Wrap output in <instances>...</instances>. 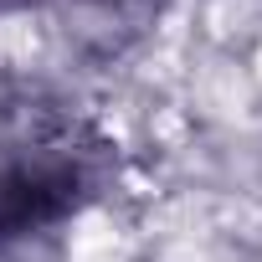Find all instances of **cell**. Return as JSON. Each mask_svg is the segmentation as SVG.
Masks as SVG:
<instances>
[{
	"label": "cell",
	"mask_w": 262,
	"mask_h": 262,
	"mask_svg": "<svg viewBox=\"0 0 262 262\" xmlns=\"http://www.w3.org/2000/svg\"><path fill=\"white\" fill-rule=\"evenodd\" d=\"M11 6H31V0H0V11H11Z\"/></svg>",
	"instance_id": "obj_2"
},
{
	"label": "cell",
	"mask_w": 262,
	"mask_h": 262,
	"mask_svg": "<svg viewBox=\"0 0 262 262\" xmlns=\"http://www.w3.org/2000/svg\"><path fill=\"white\" fill-rule=\"evenodd\" d=\"M118 144L72 103L0 93V262H41L62 231L113 185Z\"/></svg>",
	"instance_id": "obj_1"
}]
</instances>
